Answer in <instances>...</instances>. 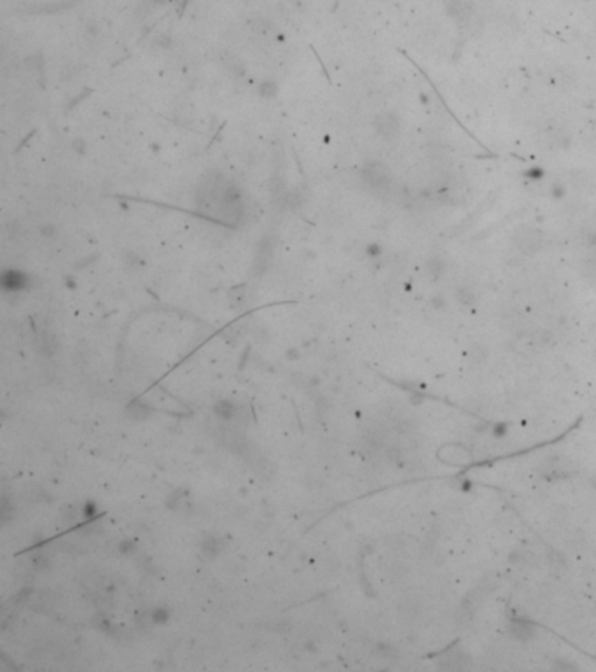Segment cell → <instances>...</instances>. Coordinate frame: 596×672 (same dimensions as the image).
Returning a JSON list of instances; mask_svg holds the SVG:
<instances>
[{"instance_id": "1", "label": "cell", "mask_w": 596, "mask_h": 672, "mask_svg": "<svg viewBox=\"0 0 596 672\" xmlns=\"http://www.w3.org/2000/svg\"><path fill=\"white\" fill-rule=\"evenodd\" d=\"M215 414H217L221 418H224V421H231V418H235V415L238 414V408H236V405H233L231 401H219L217 405H215Z\"/></svg>"}, {"instance_id": "2", "label": "cell", "mask_w": 596, "mask_h": 672, "mask_svg": "<svg viewBox=\"0 0 596 672\" xmlns=\"http://www.w3.org/2000/svg\"><path fill=\"white\" fill-rule=\"evenodd\" d=\"M152 621H154V624H165V621H168V611L156 610L154 613H152Z\"/></svg>"}]
</instances>
